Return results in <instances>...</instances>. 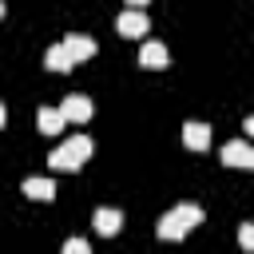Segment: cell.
Listing matches in <instances>:
<instances>
[{
	"label": "cell",
	"mask_w": 254,
	"mask_h": 254,
	"mask_svg": "<svg viewBox=\"0 0 254 254\" xmlns=\"http://www.w3.org/2000/svg\"><path fill=\"white\" fill-rule=\"evenodd\" d=\"M60 111H64L67 123H87V119H91V99H87V95H64Z\"/></svg>",
	"instance_id": "cell-7"
},
{
	"label": "cell",
	"mask_w": 254,
	"mask_h": 254,
	"mask_svg": "<svg viewBox=\"0 0 254 254\" xmlns=\"http://www.w3.org/2000/svg\"><path fill=\"white\" fill-rule=\"evenodd\" d=\"M238 246L254 254V222H242V226H238Z\"/></svg>",
	"instance_id": "cell-14"
},
{
	"label": "cell",
	"mask_w": 254,
	"mask_h": 254,
	"mask_svg": "<svg viewBox=\"0 0 254 254\" xmlns=\"http://www.w3.org/2000/svg\"><path fill=\"white\" fill-rule=\"evenodd\" d=\"M64 48H67V56H71L75 64H83V60L95 56V40H91V36H79V32L64 36Z\"/></svg>",
	"instance_id": "cell-8"
},
{
	"label": "cell",
	"mask_w": 254,
	"mask_h": 254,
	"mask_svg": "<svg viewBox=\"0 0 254 254\" xmlns=\"http://www.w3.org/2000/svg\"><path fill=\"white\" fill-rule=\"evenodd\" d=\"M167 44H159V40H143V48H139V64L143 67H151V71H163L167 67Z\"/></svg>",
	"instance_id": "cell-6"
},
{
	"label": "cell",
	"mask_w": 254,
	"mask_h": 254,
	"mask_svg": "<svg viewBox=\"0 0 254 254\" xmlns=\"http://www.w3.org/2000/svg\"><path fill=\"white\" fill-rule=\"evenodd\" d=\"M242 127H246V131L254 135V115H246V123H242Z\"/></svg>",
	"instance_id": "cell-16"
},
{
	"label": "cell",
	"mask_w": 254,
	"mask_h": 254,
	"mask_svg": "<svg viewBox=\"0 0 254 254\" xmlns=\"http://www.w3.org/2000/svg\"><path fill=\"white\" fill-rule=\"evenodd\" d=\"M115 28H119V36L135 40V36H143V32L151 28V20H147V12H143V8H123V12H119V20H115Z\"/></svg>",
	"instance_id": "cell-4"
},
{
	"label": "cell",
	"mask_w": 254,
	"mask_h": 254,
	"mask_svg": "<svg viewBox=\"0 0 254 254\" xmlns=\"http://www.w3.org/2000/svg\"><path fill=\"white\" fill-rule=\"evenodd\" d=\"M36 123H40V131H44V135H60L67 119H64V111H60V107H40Z\"/></svg>",
	"instance_id": "cell-12"
},
{
	"label": "cell",
	"mask_w": 254,
	"mask_h": 254,
	"mask_svg": "<svg viewBox=\"0 0 254 254\" xmlns=\"http://www.w3.org/2000/svg\"><path fill=\"white\" fill-rule=\"evenodd\" d=\"M123 4H127V8H143L147 0H123Z\"/></svg>",
	"instance_id": "cell-15"
},
{
	"label": "cell",
	"mask_w": 254,
	"mask_h": 254,
	"mask_svg": "<svg viewBox=\"0 0 254 254\" xmlns=\"http://www.w3.org/2000/svg\"><path fill=\"white\" fill-rule=\"evenodd\" d=\"M60 254H91V246H87V238H79V234H75V238H67V242H64V250H60Z\"/></svg>",
	"instance_id": "cell-13"
},
{
	"label": "cell",
	"mask_w": 254,
	"mask_h": 254,
	"mask_svg": "<svg viewBox=\"0 0 254 254\" xmlns=\"http://www.w3.org/2000/svg\"><path fill=\"white\" fill-rule=\"evenodd\" d=\"M44 64H48V71H71V67H75V60L67 56L64 40H60V44H52V48L44 52Z\"/></svg>",
	"instance_id": "cell-11"
},
{
	"label": "cell",
	"mask_w": 254,
	"mask_h": 254,
	"mask_svg": "<svg viewBox=\"0 0 254 254\" xmlns=\"http://www.w3.org/2000/svg\"><path fill=\"white\" fill-rule=\"evenodd\" d=\"M218 159H222V167H250V171H254V147H250L246 139H230V143H222Z\"/></svg>",
	"instance_id": "cell-3"
},
{
	"label": "cell",
	"mask_w": 254,
	"mask_h": 254,
	"mask_svg": "<svg viewBox=\"0 0 254 254\" xmlns=\"http://www.w3.org/2000/svg\"><path fill=\"white\" fill-rule=\"evenodd\" d=\"M4 119H8V111H4V103H0V127H4Z\"/></svg>",
	"instance_id": "cell-17"
},
{
	"label": "cell",
	"mask_w": 254,
	"mask_h": 254,
	"mask_svg": "<svg viewBox=\"0 0 254 254\" xmlns=\"http://www.w3.org/2000/svg\"><path fill=\"white\" fill-rule=\"evenodd\" d=\"M87 159H91V139H87V135H67V139L48 155L52 171H79Z\"/></svg>",
	"instance_id": "cell-2"
},
{
	"label": "cell",
	"mask_w": 254,
	"mask_h": 254,
	"mask_svg": "<svg viewBox=\"0 0 254 254\" xmlns=\"http://www.w3.org/2000/svg\"><path fill=\"white\" fill-rule=\"evenodd\" d=\"M183 143H187L190 151H206V147H210V123L187 119V123H183Z\"/></svg>",
	"instance_id": "cell-5"
},
{
	"label": "cell",
	"mask_w": 254,
	"mask_h": 254,
	"mask_svg": "<svg viewBox=\"0 0 254 254\" xmlns=\"http://www.w3.org/2000/svg\"><path fill=\"white\" fill-rule=\"evenodd\" d=\"M28 198H40V202H52L56 198V183L52 179H44V175H32V179H24V187H20Z\"/></svg>",
	"instance_id": "cell-10"
},
{
	"label": "cell",
	"mask_w": 254,
	"mask_h": 254,
	"mask_svg": "<svg viewBox=\"0 0 254 254\" xmlns=\"http://www.w3.org/2000/svg\"><path fill=\"white\" fill-rule=\"evenodd\" d=\"M0 16H4V0H0Z\"/></svg>",
	"instance_id": "cell-18"
},
{
	"label": "cell",
	"mask_w": 254,
	"mask_h": 254,
	"mask_svg": "<svg viewBox=\"0 0 254 254\" xmlns=\"http://www.w3.org/2000/svg\"><path fill=\"white\" fill-rule=\"evenodd\" d=\"M198 222H202V206H198V202H179V206H171L167 214H159L155 234H159L163 242H179V238H187Z\"/></svg>",
	"instance_id": "cell-1"
},
{
	"label": "cell",
	"mask_w": 254,
	"mask_h": 254,
	"mask_svg": "<svg viewBox=\"0 0 254 254\" xmlns=\"http://www.w3.org/2000/svg\"><path fill=\"white\" fill-rule=\"evenodd\" d=\"M91 222H95V230L99 234H119V226H123V214L115 210V206H95V214H91Z\"/></svg>",
	"instance_id": "cell-9"
}]
</instances>
